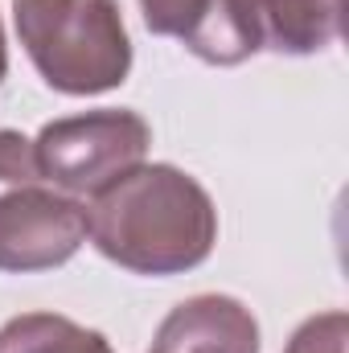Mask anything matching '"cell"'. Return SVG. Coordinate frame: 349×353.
<instances>
[{
	"label": "cell",
	"mask_w": 349,
	"mask_h": 353,
	"mask_svg": "<svg viewBox=\"0 0 349 353\" xmlns=\"http://www.w3.org/2000/svg\"><path fill=\"white\" fill-rule=\"evenodd\" d=\"M87 239L132 275H181L210 259L218 210L197 176L177 165H140L87 205Z\"/></svg>",
	"instance_id": "1"
},
{
	"label": "cell",
	"mask_w": 349,
	"mask_h": 353,
	"mask_svg": "<svg viewBox=\"0 0 349 353\" xmlns=\"http://www.w3.org/2000/svg\"><path fill=\"white\" fill-rule=\"evenodd\" d=\"M17 37L58 94H103L128 83L132 41L115 0H12Z\"/></svg>",
	"instance_id": "2"
},
{
	"label": "cell",
	"mask_w": 349,
	"mask_h": 353,
	"mask_svg": "<svg viewBox=\"0 0 349 353\" xmlns=\"http://www.w3.org/2000/svg\"><path fill=\"white\" fill-rule=\"evenodd\" d=\"M148 144L152 128L140 111L99 107L46 123L33 140V161L50 189L66 197H94L119 176L140 169Z\"/></svg>",
	"instance_id": "3"
},
{
	"label": "cell",
	"mask_w": 349,
	"mask_h": 353,
	"mask_svg": "<svg viewBox=\"0 0 349 353\" xmlns=\"http://www.w3.org/2000/svg\"><path fill=\"white\" fill-rule=\"evenodd\" d=\"M87 243V205L50 189L21 185L0 197V271H54Z\"/></svg>",
	"instance_id": "4"
},
{
	"label": "cell",
	"mask_w": 349,
	"mask_h": 353,
	"mask_svg": "<svg viewBox=\"0 0 349 353\" xmlns=\"http://www.w3.org/2000/svg\"><path fill=\"white\" fill-rule=\"evenodd\" d=\"M144 25L157 37H177L210 66H239L259 54L255 0H140Z\"/></svg>",
	"instance_id": "5"
},
{
	"label": "cell",
	"mask_w": 349,
	"mask_h": 353,
	"mask_svg": "<svg viewBox=\"0 0 349 353\" xmlns=\"http://www.w3.org/2000/svg\"><path fill=\"white\" fill-rule=\"evenodd\" d=\"M152 353H259V321L235 296H189L161 321Z\"/></svg>",
	"instance_id": "6"
},
{
	"label": "cell",
	"mask_w": 349,
	"mask_h": 353,
	"mask_svg": "<svg viewBox=\"0 0 349 353\" xmlns=\"http://www.w3.org/2000/svg\"><path fill=\"white\" fill-rule=\"evenodd\" d=\"M255 21L271 54L308 58L337 41V0H255Z\"/></svg>",
	"instance_id": "7"
},
{
	"label": "cell",
	"mask_w": 349,
	"mask_h": 353,
	"mask_svg": "<svg viewBox=\"0 0 349 353\" xmlns=\"http://www.w3.org/2000/svg\"><path fill=\"white\" fill-rule=\"evenodd\" d=\"M0 353H115L111 341L58 312H21L0 325Z\"/></svg>",
	"instance_id": "8"
},
{
	"label": "cell",
	"mask_w": 349,
	"mask_h": 353,
	"mask_svg": "<svg viewBox=\"0 0 349 353\" xmlns=\"http://www.w3.org/2000/svg\"><path fill=\"white\" fill-rule=\"evenodd\" d=\"M346 341H349V316L341 308L333 312H321V316H308L283 353H346Z\"/></svg>",
	"instance_id": "9"
},
{
	"label": "cell",
	"mask_w": 349,
	"mask_h": 353,
	"mask_svg": "<svg viewBox=\"0 0 349 353\" xmlns=\"http://www.w3.org/2000/svg\"><path fill=\"white\" fill-rule=\"evenodd\" d=\"M37 161H33V140L12 132V128H0V197L21 189V185H37Z\"/></svg>",
	"instance_id": "10"
},
{
	"label": "cell",
	"mask_w": 349,
	"mask_h": 353,
	"mask_svg": "<svg viewBox=\"0 0 349 353\" xmlns=\"http://www.w3.org/2000/svg\"><path fill=\"white\" fill-rule=\"evenodd\" d=\"M8 74V46H4V25H0V83Z\"/></svg>",
	"instance_id": "11"
}]
</instances>
